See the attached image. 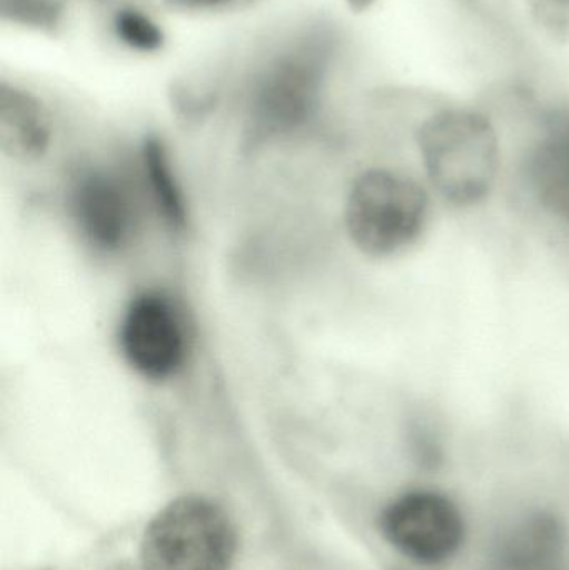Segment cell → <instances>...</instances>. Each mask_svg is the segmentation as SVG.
Wrapping results in <instances>:
<instances>
[{"label": "cell", "instance_id": "7c38bea8", "mask_svg": "<svg viewBox=\"0 0 569 570\" xmlns=\"http://www.w3.org/2000/svg\"><path fill=\"white\" fill-rule=\"evenodd\" d=\"M112 29L117 40L133 52L156 53L166 43L159 23L143 10L134 7L119 9L112 19Z\"/></svg>", "mask_w": 569, "mask_h": 570}, {"label": "cell", "instance_id": "9a60e30c", "mask_svg": "<svg viewBox=\"0 0 569 570\" xmlns=\"http://www.w3.org/2000/svg\"><path fill=\"white\" fill-rule=\"evenodd\" d=\"M347 6L356 12H363V10L370 9L376 0H346Z\"/></svg>", "mask_w": 569, "mask_h": 570}, {"label": "cell", "instance_id": "7a4b0ae2", "mask_svg": "<svg viewBox=\"0 0 569 570\" xmlns=\"http://www.w3.org/2000/svg\"><path fill=\"white\" fill-rule=\"evenodd\" d=\"M430 219V197L406 174L373 169L361 174L346 203V229L370 257H391L420 239Z\"/></svg>", "mask_w": 569, "mask_h": 570}, {"label": "cell", "instance_id": "8fae6325", "mask_svg": "<svg viewBox=\"0 0 569 570\" xmlns=\"http://www.w3.org/2000/svg\"><path fill=\"white\" fill-rule=\"evenodd\" d=\"M144 166H146L157 206L163 210L164 217L174 226H183L186 223V206L170 170L166 150L159 140H147L144 146Z\"/></svg>", "mask_w": 569, "mask_h": 570}, {"label": "cell", "instance_id": "277c9868", "mask_svg": "<svg viewBox=\"0 0 569 570\" xmlns=\"http://www.w3.org/2000/svg\"><path fill=\"white\" fill-rule=\"evenodd\" d=\"M381 532L394 551L421 568L453 561L467 542V519L443 492L414 489L384 508Z\"/></svg>", "mask_w": 569, "mask_h": 570}, {"label": "cell", "instance_id": "30bf717a", "mask_svg": "<svg viewBox=\"0 0 569 570\" xmlns=\"http://www.w3.org/2000/svg\"><path fill=\"white\" fill-rule=\"evenodd\" d=\"M50 130L42 107L30 94L3 86L0 92V147L22 163L39 159L49 147Z\"/></svg>", "mask_w": 569, "mask_h": 570}, {"label": "cell", "instance_id": "3957f363", "mask_svg": "<svg viewBox=\"0 0 569 570\" xmlns=\"http://www.w3.org/2000/svg\"><path fill=\"white\" fill-rule=\"evenodd\" d=\"M236 554V531L223 509L200 498L164 508L140 542L144 570H227Z\"/></svg>", "mask_w": 569, "mask_h": 570}, {"label": "cell", "instance_id": "8992f818", "mask_svg": "<svg viewBox=\"0 0 569 570\" xmlns=\"http://www.w3.org/2000/svg\"><path fill=\"white\" fill-rule=\"evenodd\" d=\"M321 86L320 60L294 52L274 60L254 90L253 116L261 134L286 132L313 112Z\"/></svg>", "mask_w": 569, "mask_h": 570}, {"label": "cell", "instance_id": "52a82bcc", "mask_svg": "<svg viewBox=\"0 0 569 570\" xmlns=\"http://www.w3.org/2000/svg\"><path fill=\"white\" fill-rule=\"evenodd\" d=\"M567 531L563 522L545 509L514 518L494 541L488 570H565Z\"/></svg>", "mask_w": 569, "mask_h": 570}, {"label": "cell", "instance_id": "6da1fadb", "mask_svg": "<svg viewBox=\"0 0 569 570\" xmlns=\"http://www.w3.org/2000/svg\"><path fill=\"white\" fill-rule=\"evenodd\" d=\"M421 163L433 189L458 207L477 206L493 190L501 153L497 130L483 114L441 110L418 130Z\"/></svg>", "mask_w": 569, "mask_h": 570}, {"label": "cell", "instance_id": "5b68a950", "mask_svg": "<svg viewBox=\"0 0 569 570\" xmlns=\"http://www.w3.org/2000/svg\"><path fill=\"white\" fill-rule=\"evenodd\" d=\"M120 348L143 377L164 381L176 374L186 355V338L170 302L159 294L133 301L120 327Z\"/></svg>", "mask_w": 569, "mask_h": 570}, {"label": "cell", "instance_id": "ba28073f", "mask_svg": "<svg viewBox=\"0 0 569 570\" xmlns=\"http://www.w3.org/2000/svg\"><path fill=\"white\" fill-rule=\"evenodd\" d=\"M73 213L82 233L102 249H117L133 229V209L122 187L104 174L84 177L73 193Z\"/></svg>", "mask_w": 569, "mask_h": 570}, {"label": "cell", "instance_id": "4fadbf2b", "mask_svg": "<svg viewBox=\"0 0 569 570\" xmlns=\"http://www.w3.org/2000/svg\"><path fill=\"white\" fill-rule=\"evenodd\" d=\"M531 7L545 29L569 39V0H531Z\"/></svg>", "mask_w": 569, "mask_h": 570}, {"label": "cell", "instance_id": "5bb4252c", "mask_svg": "<svg viewBox=\"0 0 569 570\" xmlns=\"http://www.w3.org/2000/svg\"><path fill=\"white\" fill-rule=\"evenodd\" d=\"M170 2L187 10H214L229 6L234 0H170Z\"/></svg>", "mask_w": 569, "mask_h": 570}, {"label": "cell", "instance_id": "9c48e42d", "mask_svg": "<svg viewBox=\"0 0 569 570\" xmlns=\"http://www.w3.org/2000/svg\"><path fill=\"white\" fill-rule=\"evenodd\" d=\"M527 176L538 204L569 224V116L555 119L531 150Z\"/></svg>", "mask_w": 569, "mask_h": 570}]
</instances>
